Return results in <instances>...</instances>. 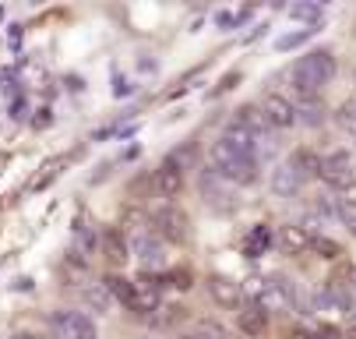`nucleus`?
<instances>
[{
    "mask_svg": "<svg viewBox=\"0 0 356 339\" xmlns=\"http://www.w3.org/2000/svg\"><path fill=\"white\" fill-rule=\"evenodd\" d=\"M209 159H212V170L226 180V184H240V187H250V184H258V159L254 156H247V152H240L233 141H226V138H219L216 145H212V152H209Z\"/></svg>",
    "mask_w": 356,
    "mask_h": 339,
    "instance_id": "obj_1",
    "label": "nucleus"
},
{
    "mask_svg": "<svg viewBox=\"0 0 356 339\" xmlns=\"http://www.w3.org/2000/svg\"><path fill=\"white\" fill-rule=\"evenodd\" d=\"M335 78V54L332 50H311L307 57H300L289 71L293 92L296 95H321V88Z\"/></svg>",
    "mask_w": 356,
    "mask_h": 339,
    "instance_id": "obj_2",
    "label": "nucleus"
},
{
    "mask_svg": "<svg viewBox=\"0 0 356 339\" xmlns=\"http://www.w3.org/2000/svg\"><path fill=\"white\" fill-rule=\"evenodd\" d=\"M152 230H156L159 240H170V244H187L191 240V216L177 205H163L152 212Z\"/></svg>",
    "mask_w": 356,
    "mask_h": 339,
    "instance_id": "obj_3",
    "label": "nucleus"
},
{
    "mask_svg": "<svg viewBox=\"0 0 356 339\" xmlns=\"http://www.w3.org/2000/svg\"><path fill=\"white\" fill-rule=\"evenodd\" d=\"M127 248L131 255L141 262V269H163L166 265V248H163V240L156 237V230H148V226H138L131 230V240H127Z\"/></svg>",
    "mask_w": 356,
    "mask_h": 339,
    "instance_id": "obj_4",
    "label": "nucleus"
},
{
    "mask_svg": "<svg viewBox=\"0 0 356 339\" xmlns=\"http://www.w3.org/2000/svg\"><path fill=\"white\" fill-rule=\"evenodd\" d=\"M49 332H54V339H99L95 336V322L81 311H54L49 315Z\"/></svg>",
    "mask_w": 356,
    "mask_h": 339,
    "instance_id": "obj_5",
    "label": "nucleus"
},
{
    "mask_svg": "<svg viewBox=\"0 0 356 339\" xmlns=\"http://www.w3.org/2000/svg\"><path fill=\"white\" fill-rule=\"evenodd\" d=\"M321 180L332 191H353L356 187V163L349 159V152H328L321 156Z\"/></svg>",
    "mask_w": 356,
    "mask_h": 339,
    "instance_id": "obj_6",
    "label": "nucleus"
},
{
    "mask_svg": "<svg viewBox=\"0 0 356 339\" xmlns=\"http://www.w3.org/2000/svg\"><path fill=\"white\" fill-rule=\"evenodd\" d=\"M197 187H201V198H205V205L212 209V212H233L236 209V198H233V184H226L216 170H201V180H197Z\"/></svg>",
    "mask_w": 356,
    "mask_h": 339,
    "instance_id": "obj_7",
    "label": "nucleus"
},
{
    "mask_svg": "<svg viewBox=\"0 0 356 339\" xmlns=\"http://www.w3.org/2000/svg\"><path fill=\"white\" fill-rule=\"evenodd\" d=\"M261 113H265L268 127H275V131H289L296 124L293 100H286V95H279V92H268L265 100H261Z\"/></svg>",
    "mask_w": 356,
    "mask_h": 339,
    "instance_id": "obj_8",
    "label": "nucleus"
},
{
    "mask_svg": "<svg viewBox=\"0 0 356 339\" xmlns=\"http://www.w3.org/2000/svg\"><path fill=\"white\" fill-rule=\"evenodd\" d=\"M159 276H141L138 283H134V304H131V311H141V315H156L163 304H159Z\"/></svg>",
    "mask_w": 356,
    "mask_h": 339,
    "instance_id": "obj_9",
    "label": "nucleus"
},
{
    "mask_svg": "<svg viewBox=\"0 0 356 339\" xmlns=\"http://www.w3.org/2000/svg\"><path fill=\"white\" fill-rule=\"evenodd\" d=\"M303 184H307V177L296 170L293 159H286V163H279V166L272 170V191H275L279 198H293Z\"/></svg>",
    "mask_w": 356,
    "mask_h": 339,
    "instance_id": "obj_10",
    "label": "nucleus"
},
{
    "mask_svg": "<svg viewBox=\"0 0 356 339\" xmlns=\"http://www.w3.org/2000/svg\"><path fill=\"white\" fill-rule=\"evenodd\" d=\"M99 251H103V258L110 262V269H120L127 258H131V248H127V240L120 230H103V237H99Z\"/></svg>",
    "mask_w": 356,
    "mask_h": 339,
    "instance_id": "obj_11",
    "label": "nucleus"
},
{
    "mask_svg": "<svg viewBox=\"0 0 356 339\" xmlns=\"http://www.w3.org/2000/svg\"><path fill=\"white\" fill-rule=\"evenodd\" d=\"M233 127H240V131H247V134H254V138H268V120H265V113H261V107H254V103H247V107H240L236 113H233V120H229Z\"/></svg>",
    "mask_w": 356,
    "mask_h": 339,
    "instance_id": "obj_12",
    "label": "nucleus"
},
{
    "mask_svg": "<svg viewBox=\"0 0 356 339\" xmlns=\"http://www.w3.org/2000/svg\"><path fill=\"white\" fill-rule=\"evenodd\" d=\"M311 237H314V233H307L300 223H286V226H279V233H275L279 248H282L286 255H303V251H311Z\"/></svg>",
    "mask_w": 356,
    "mask_h": 339,
    "instance_id": "obj_13",
    "label": "nucleus"
},
{
    "mask_svg": "<svg viewBox=\"0 0 356 339\" xmlns=\"http://www.w3.org/2000/svg\"><path fill=\"white\" fill-rule=\"evenodd\" d=\"M209 294H212V301L222 304V308H240V301H243L240 283L229 279V276H209Z\"/></svg>",
    "mask_w": 356,
    "mask_h": 339,
    "instance_id": "obj_14",
    "label": "nucleus"
},
{
    "mask_svg": "<svg viewBox=\"0 0 356 339\" xmlns=\"http://www.w3.org/2000/svg\"><path fill=\"white\" fill-rule=\"evenodd\" d=\"M293 110H296V124H325V103H321V95H296L293 92Z\"/></svg>",
    "mask_w": 356,
    "mask_h": 339,
    "instance_id": "obj_15",
    "label": "nucleus"
},
{
    "mask_svg": "<svg viewBox=\"0 0 356 339\" xmlns=\"http://www.w3.org/2000/svg\"><path fill=\"white\" fill-rule=\"evenodd\" d=\"M180 187H184V170L166 159V163L156 170V195H159V198H177Z\"/></svg>",
    "mask_w": 356,
    "mask_h": 339,
    "instance_id": "obj_16",
    "label": "nucleus"
},
{
    "mask_svg": "<svg viewBox=\"0 0 356 339\" xmlns=\"http://www.w3.org/2000/svg\"><path fill=\"white\" fill-rule=\"evenodd\" d=\"M236 329H240L243 336H250V339L265 336V329H268V315H265V308H258V304L240 308V311H236Z\"/></svg>",
    "mask_w": 356,
    "mask_h": 339,
    "instance_id": "obj_17",
    "label": "nucleus"
},
{
    "mask_svg": "<svg viewBox=\"0 0 356 339\" xmlns=\"http://www.w3.org/2000/svg\"><path fill=\"white\" fill-rule=\"evenodd\" d=\"M99 237H103V233H99L85 216H78V219H74V251H78V255L92 258V255L99 251Z\"/></svg>",
    "mask_w": 356,
    "mask_h": 339,
    "instance_id": "obj_18",
    "label": "nucleus"
},
{
    "mask_svg": "<svg viewBox=\"0 0 356 339\" xmlns=\"http://www.w3.org/2000/svg\"><path fill=\"white\" fill-rule=\"evenodd\" d=\"M286 15H289V22L311 25V32H314V25H321V22H325V8L318 4V0H296V4H289V8H286Z\"/></svg>",
    "mask_w": 356,
    "mask_h": 339,
    "instance_id": "obj_19",
    "label": "nucleus"
},
{
    "mask_svg": "<svg viewBox=\"0 0 356 339\" xmlns=\"http://www.w3.org/2000/svg\"><path fill=\"white\" fill-rule=\"evenodd\" d=\"M81 301H85V308L95 311V315H106V311L113 308V297H110V290H106L103 283H88V286L81 290Z\"/></svg>",
    "mask_w": 356,
    "mask_h": 339,
    "instance_id": "obj_20",
    "label": "nucleus"
},
{
    "mask_svg": "<svg viewBox=\"0 0 356 339\" xmlns=\"http://www.w3.org/2000/svg\"><path fill=\"white\" fill-rule=\"evenodd\" d=\"M103 286L110 290V297H113L117 304H124V308H131V304H134V283H131V279H124V276L110 272V276L103 279Z\"/></svg>",
    "mask_w": 356,
    "mask_h": 339,
    "instance_id": "obj_21",
    "label": "nucleus"
},
{
    "mask_svg": "<svg viewBox=\"0 0 356 339\" xmlns=\"http://www.w3.org/2000/svg\"><path fill=\"white\" fill-rule=\"evenodd\" d=\"M268 248H272V230H268L265 223H261V226H254V230L247 233V244H243L247 258H261Z\"/></svg>",
    "mask_w": 356,
    "mask_h": 339,
    "instance_id": "obj_22",
    "label": "nucleus"
},
{
    "mask_svg": "<svg viewBox=\"0 0 356 339\" xmlns=\"http://www.w3.org/2000/svg\"><path fill=\"white\" fill-rule=\"evenodd\" d=\"M289 159L296 163V170L307 177V180H311V177H321V156H318V152H311V149H296Z\"/></svg>",
    "mask_w": 356,
    "mask_h": 339,
    "instance_id": "obj_23",
    "label": "nucleus"
},
{
    "mask_svg": "<svg viewBox=\"0 0 356 339\" xmlns=\"http://www.w3.org/2000/svg\"><path fill=\"white\" fill-rule=\"evenodd\" d=\"M311 251H314L318 258H325V262H335V258L342 255V248L335 244L332 237H325V233H314V237H311Z\"/></svg>",
    "mask_w": 356,
    "mask_h": 339,
    "instance_id": "obj_24",
    "label": "nucleus"
},
{
    "mask_svg": "<svg viewBox=\"0 0 356 339\" xmlns=\"http://www.w3.org/2000/svg\"><path fill=\"white\" fill-rule=\"evenodd\" d=\"M335 219L349 233H356V198H335Z\"/></svg>",
    "mask_w": 356,
    "mask_h": 339,
    "instance_id": "obj_25",
    "label": "nucleus"
},
{
    "mask_svg": "<svg viewBox=\"0 0 356 339\" xmlns=\"http://www.w3.org/2000/svg\"><path fill=\"white\" fill-rule=\"evenodd\" d=\"M187 339H233V336H229L219 322H197L194 332H191Z\"/></svg>",
    "mask_w": 356,
    "mask_h": 339,
    "instance_id": "obj_26",
    "label": "nucleus"
},
{
    "mask_svg": "<svg viewBox=\"0 0 356 339\" xmlns=\"http://www.w3.org/2000/svg\"><path fill=\"white\" fill-rule=\"evenodd\" d=\"M159 286H170V290H191L194 283H191V272H187V269H173V272L159 276Z\"/></svg>",
    "mask_w": 356,
    "mask_h": 339,
    "instance_id": "obj_27",
    "label": "nucleus"
},
{
    "mask_svg": "<svg viewBox=\"0 0 356 339\" xmlns=\"http://www.w3.org/2000/svg\"><path fill=\"white\" fill-rule=\"evenodd\" d=\"M307 39H311V29H303V32H286V36H279V39H275V46L286 54V50H296V46H303Z\"/></svg>",
    "mask_w": 356,
    "mask_h": 339,
    "instance_id": "obj_28",
    "label": "nucleus"
},
{
    "mask_svg": "<svg viewBox=\"0 0 356 339\" xmlns=\"http://www.w3.org/2000/svg\"><path fill=\"white\" fill-rule=\"evenodd\" d=\"M60 166H64V159H49V163L42 166V177H35V180H32V191H42V187H49V180H54V177L60 173Z\"/></svg>",
    "mask_w": 356,
    "mask_h": 339,
    "instance_id": "obj_29",
    "label": "nucleus"
},
{
    "mask_svg": "<svg viewBox=\"0 0 356 339\" xmlns=\"http://www.w3.org/2000/svg\"><path fill=\"white\" fill-rule=\"evenodd\" d=\"M339 124H342L349 134H356V100H349V103L339 107Z\"/></svg>",
    "mask_w": 356,
    "mask_h": 339,
    "instance_id": "obj_30",
    "label": "nucleus"
},
{
    "mask_svg": "<svg viewBox=\"0 0 356 339\" xmlns=\"http://www.w3.org/2000/svg\"><path fill=\"white\" fill-rule=\"evenodd\" d=\"M163 315H156V325H177L187 318V308H159Z\"/></svg>",
    "mask_w": 356,
    "mask_h": 339,
    "instance_id": "obj_31",
    "label": "nucleus"
},
{
    "mask_svg": "<svg viewBox=\"0 0 356 339\" xmlns=\"http://www.w3.org/2000/svg\"><path fill=\"white\" fill-rule=\"evenodd\" d=\"M311 339H342V332L335 325H314L311 329Z\"/></svg>",
    "mask_w": 356,
    "mask_h": 339,
    "instance_id": "obj_32",
    "label": "nucleus"
},
{
    "mask_svg": "<svg viewBox=\"0 0 356 339\" xmlns=\"http://www.w3.org/2000/svg\"><path fill=\"white\" fill-rule=\"evenodd\" d=\"M49 124H54V117H49V107L35 110V117H32V127H35V131H42V127H49Z\"/></svg>",
    "mask_w": 356,
    "mask_h": 339,
    "instance_id": "obj_33",
    "label": "nucleus"
},
{
    "mask_svg": "<svg viewBox=\"0 0 356 339\" xmlns=\"http://www.w3.org/2000/svg\"><path fill=\"white\" fill-rule=\"evenodd\" d=\"M131 92H134V85H131L127 78H120V74H117V85H113V95H117V100H120V95H131Z\"/></svg>",
    "mask_w": 356,
    "mask_h": 339,
    "instance_id": "obj_34",
    "label": "nucleus"
},
{
    "mask_svg": "<svg viewBox=\"0 0 356 339\" xmlns=\"http://www.w3.org/2000/svg\"><path fill=\"white\" fill-rule=\"evenodd\" d=\"M349 290H356V265L349 269Z\"/></svg>",
    "mask_w": 356,
    "mask_h": 339,
    "instance_id": "obj_35",
    "label": "nucleus"
},
{
    "mask_svg": "<svg viewBox=\"0 0 356 339\" xmlns=\"http://www.w3.org/2000/svg\"><path fill=\"white\" fill-rule=\"evenodd\" d=\"M342 339H356V329H349V332H342Z\"/></svg>",
    "mask_w": 356,
    "mask_h": 339,
    "instance_id": "obj_36",
    "label": "nucleus"
},
{
    "mask_svg": "<svg viewBox=\"0 0 356 339\" xmlns=\"http://www.w3.org/2000/svg\"><path fill=\"white\" fill-rule=\"evenodd\" d=\"M11 339H35V336H29V332H18V336H11Z\"/></svg>",
    "mask_w": 356,
    "mask_h": 339,
    "instance_id": "obj_37",
    "label": "nucleus"
},
{
    "mask_svg": "<svg viewBox=\"0 0 356 339\" xmlns=\"http://www.w3.org/2000/svg\"><path fill=\"white\" fill-rule=\"evenodd\" d=\"M353 138H356V134H353Z\"/></svg>",
    "mask_w": 356,
    "mask_h": 339,
    "instance_id": "obj_38",
    "label": "nucleus"
},
{
    "mask_svg": "<svg viewBox=\"0 0 356 339\" xmlns=\"http://www.w3.org/2000/svg\"><path fill=\"white\" fill-rule=\"evenodd\" d=\"M141 339H145V336H141Z\"/></svg>",
    "mask_w": 356,
    "mask_h": 339,
    "instance_id": "obj_39",
    "label": "nucleus"
}]
</instances>
